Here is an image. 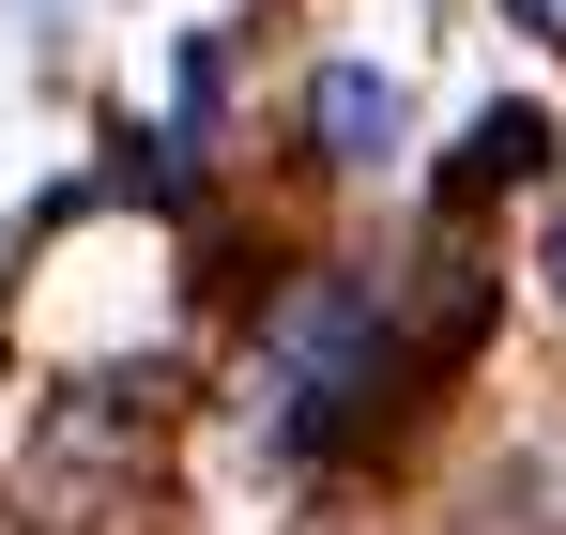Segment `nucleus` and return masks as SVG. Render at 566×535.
Wrapping results in <instances>:
<instances>
[{"mask_svg":"<svg viewBox=\"0 0 566 535\" xmlns=\"http://www.w3.org/2000/svg\"><path fill=\"white\" fill-rule=\"evenodd\" d=\"M505 15H521V31H552V46H566V0H505Z\"/></svg>","mask_w":566,"mask_h":535,"instance_id":"4","label":"nucleus"},{"mask_svg":"<svg viewBox=\"0 0 566 535\" xmlns=\"http://www.w3.org/2000/svg\"><path fill=\"white\" fill-rule=\"evenodd\" d=\"M536 275H552V306H566V199L536 214Z\"/></svg>","mask_w":566,"mask_h":535,"instance_id":"3","label":"nucleus"},{"mask_svg":"<svg viewBox=\"0 0 566 535\" xmlns=\"http://www.w3.org/2000/svg\"><path fill=\"white\" fill-rule=\"evenodd\" d=\"M536 154H552V123H536V107H490V123H474V154H460V183H521Z\"/></svg>","mask_w":566,"mask_h":535,"instance_id":"2","label":"nucleus"},{"mask_svg":"<svg viewBox=\"0 0 566 535\" xmlns=\"http://www.w3.org/2000/svg\"><path fill=\"white\" fill-rule=\"evenodd\" d=\"M306 123L353 138V154H382V138H398V92H382V77H322V92H306Z\"/></svg>","mask_w":566,"mask_h":535,"instance_id":"1","label":"nucleus"}]
</instances>
